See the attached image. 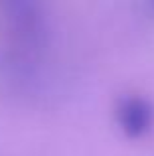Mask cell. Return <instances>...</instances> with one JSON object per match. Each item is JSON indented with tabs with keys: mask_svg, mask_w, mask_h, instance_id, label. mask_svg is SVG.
Masks as SVG:
<instances>
[{
	"mask_svg": "<svg viewBox=\"0 0 154 156\" xmlns=\"http://www.w3.org/2000/svg\"><path fill=\"white\" fill-rule=\"evenodd\" d=\"M119 121L127 134L140 136L152 125V107L144 99H124L119 107Z\"/></svg>",
	"mask_w": 154,
	"mask_h": 156,
	"instance_id": "6da1fadb",
	"label": "cell"
}]
</instances>
